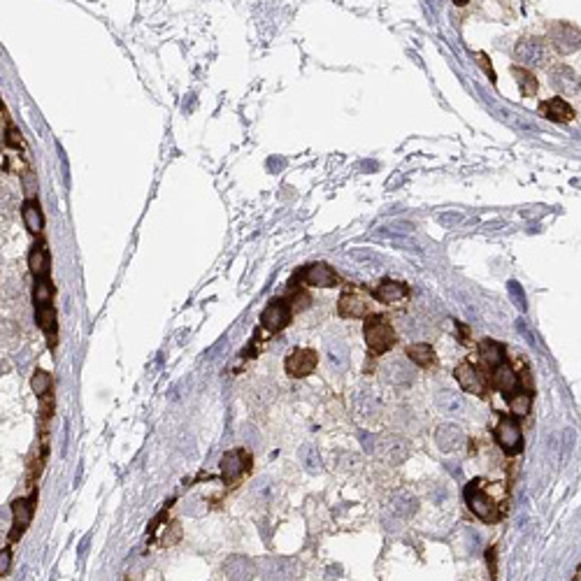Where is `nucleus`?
<instances>
[{"label":"nucleus","instance_id":"15","mask_svg":"<svg viewBox=\"0 0 581 581\" xmlns=\"http://www.w3.org/2000/svg\"><path fill=\"white\" fill-rule=\"evenodd\" d=\"M435 442L439 451H444V454H456L465 444V432L456 424H442L435 430Z\"/></svg>","mask_w":581,"mask_h":581},{"label":"nucleus","instance_id":"7","mask_svg":"<svg viewBox=\"0 0 581 581\" xmlns=\"http://www.w3.org/2000/svg\"><path fill=\"white\" fill-rule=\"evenodd\" d=\"M516 61L521 66H528V68H537V66H544L549 61V49L542 40L537 38H528V40H521L516 44Z\"/></svg>","mask_w":581,"mask_h":581},{"label":"nucleus","instance_id":"9","mask_svg":"<svg viewBox=\"0 0 581 581\" xmlns=\"http://www.w3.org/2000/svg\"><path fill=\"white\" fill-rule=\"evenodd\" d=\"M289 321H291V307H289V302L281 300V298H274L261 314V324L270 333L284 331V328L289 326Z\"/></svg>","mask_w":581,"mask_h":581},{"label":"nucleus","instance_id":"23","mask_svg":"<svg viewBox=\"0 0 581 581\" xmlns=\"http://www.w3.org/2000/svg\"><path fill=\"white\" fill-rule=\"evenodd\" d=\"M35 319H38V326L44 331V335L49 337V347L54 349V342H56V309H54V305H40V307H35Z\"/></svg>","mask_w":581,"mask_h":581},{"label":"nucleus","instance_id":"42","mask_svg":"<svg viewBox=\"0 0 581 581\" xmlns=\"http://www.w3.org/2000/svg\"><path fill=\"white\" fill-rule=\"evenodd\" d=\"M474 58H477V61H479V66L484 68L486 73H489L491 81H495V73H493V68H491V58L486 56V54H481V51H477V54H474Z\"/></svg>","mask_w":581,"mask_h":581},{"label":"nucleus","instance_id":"25","mask_svg":"<svg viewBox=\"0 0 581 581\" xmlns=\"http://www.w3.org/2000/svg\"><path fill=\"white\" fill-rule=\"evenodd\" d=\"M493 384H495V389L504 393V396H512L516 391V386H519V377H516V372L507 365V363H502L500 367L493 370Z\"/></svg>","mask_w":581,"mask_h":581},{"label":"nucleus","instance_id":"11","mask_svg":"<svg viewBox=\"0 0 581 581\" xmlns=\"http://www.w3.org/2000/svg\"><path fill=\"white\" fill-rule=\"evenodd\" d=\"M367 298L363 296L358 289H347L339 296V302H337V312L339 316L344 319H358V316H365L367 314Z\"/></svg>","mask_w":581,"mask_h":581},{"label":"nucleus","instance_id":"14","mask_svg":"<svg viewBox=\"0 0 581 581\" xmlns=\"http://www.w3.org/2000/svg\"><path fill=\"white\" fill-rule=\"evenodd\" d=\"M316 370V351L312 349H296L293 354L286 358V372L289 377H307Z\"/></svg>","mask_w":581,"mask_h":581},{"label":"nucleus","instance_id":"13","mask_svg":"<svg viewBox=\"0 0 581 581\" xmlns=\"http://www.w3.org/2000/svg\"><path fill=\"white\" fill-rule=\"evenodd\" d=\"M302 281L309 286H319V289H331L339 284V277L328 263H312L302 270Z\"/></svg>","mask_w":581,"mask_h":581},{"label":"nucleus","instance_id":"31","mask_svg":"<svg viewBox=\"0 0 581 581\" xmlns=\"http://www.w3.org/2000/svg\"><path fill=\"white\" fill-rule=\"evenodd\" d=\"M298 456H300V463L305 465V469H307V472L319 474L321 469H324V465H321L319 449H316L314 444H302L300 451H298Z\"/></svg>","mask_w":581,"mask_h":581},{"label":"nucleus","instance_id":"17","mask_svg":"<svg viewBox=\"0 0 581 581\" xmlns=\"http://www.w3.org/2000/svg\"><path fill=\"white\" fill-rule=\"evenodd\" d=\"M549 38L556 44V49L565 51V54L579 49V31L570 26V23H556V26H551Z\"/></svg>","mask_w":581,"mask_h":581},{"label":"nucleus","instance_id":"41","mask_svg":"<svg viewBox=\"0 0 581 581\" xmlns=\"http://www.w3.org/2000/svg\"><path fill=\"white\" fill-rule=\"evenodd\" d=\"M5 140H8V144H10V146H14V149H19V146H23V138H21V133L16 131V128L12 126V123H10V128H8V138H5Z\"/></svg>","mask_w":581,"mask_h":581},{"label":"nucleus","instance_id":"10","mask_svg":"<svg viewBox=\"0 0 581 581\" xmlns=\"http://www.w3.org/2000/svg\"><path fill=\"white\" fill-rule=\"evenodd\" d=\"M224 574L228 581H254L256 577V563L249 556L233 554L224 563Z\"/></svg>","mask_w":581,"mask_h":581},{"label":"nucleus","instance_id":"1","mask_svg":"<svg viewBox=\"0 0 581 581\" xmlns=\"http://www.w3.org/2000/svg\"><path fill=\"white\" fill-rule=\"evenodd\" d=\"M256 574L261 581H300L305 574V565L298 558L289 556H274L256 563Z\"/></svg>","mask_w":581,"mask_h":581},{"label":"nucleus","instance_id":"5","mask_svg":"<svg viewBox=\"0 0 581 581\" xmlns=\"http://www.w3.org/2000/svg\"><path fill=\"white\" fill-rule=\"evenodd\" d=\"M495 442L507 451V454H519L524 449V435L521 426L514 416H502L500 424L495 428Z\"/></svg>","mask_w":581,"mask_h":581},{"label":"nucleus","instance_id":"19","mask_svg":"<svg viewBox=\"0 0 581 581\" xmlns=\"http://www.w3.org/2000/svg\"><path fill=\"white\" fill-rule=\"evenodd\" d=\"M349 347L339 337H328L326 339V361L335 372H344L349 367Z\"/></svg>","mask_w":581,"mask_h":581},{"label":"nucleus","instance_id":"21","mask_svg":"<svg viewBox=\"0 0 581 581\" xmlns=\"http://www.w3.org/2000/svg\"><path fill=\"white\" fill-rule=\"evenodd\" d=\"M435 402H437L439 412L447 414V416H463V414H465V409H467L465 398H463L461 393L449 391V389L439 391L435 396Z\"/></svg>","mask_w":581,"mask_h":581},{"label":"nucleus","instance_id":"6","mask_svg":"<svg viewBox=\"0 0 581 581\" xmlns=\"http://www.w3.org/2000/svg\"><path fill=\"white\" fill-rule=\"evenodd\" d=\"M381 377L393 386H409L416 379V370L404 356H398L381 365Z\"/></svg>","mask_w":581,"mask_h":581},{"label":"nucleus","instance_id":"16","mask_svg":"<svg viewBox=\"0 0 581 581\" xmlns=\"http://www.w3.org/2000/svg\"><path fill=\"white\" fill-rule=\"evenodd\" d=\"M456 379H459V384L467 393L479 396V398H486V381L472 363H461V365L456 367Z\"/></svg>","mask_w":581,"mask_h":581},{"label":"nucleus","instance_id":"40","mask_svg":"<svg viewBox=\"0 0 581 581\" xmlns=\"http://www.w3.org/2000/svg\"><path fill=\"white\" fill-rule=\"evenodd\" d=\"M351 258H356V261H361V263H379V256L377 254H372V251H367V249H356V251H351Z\"/></svg>","mask_w":581,"mask_h":581},{"label":"nucleus","instance_id":"36","mask_svg":"<svg viewBox=\"0 0 581 581\" xmlns=\"http://www.w3.org/2000/svg\"><path fill=\"white\" fill-rule=\"evenodd\" d=\"M530 396L526 393H519V396H509V407H512L514 416H526L530 412Z\"/></svg>","mask_w":581,"mask_h":581},{"label":"nucleus","instance_id":"39","mask_svg":"<svg viewBox=\"0 0 581 581\" xmlns=\"http://www.w3.org/2000/svg\"><path fill=\"white\" fill-rule=\"evenodd\" d=\"M12 570V547L0 549V577H5Z\"/></svg>","mask_w":581,"mask_h":581},{"label":"nucleus","instance_id":"28","mask_svg":"<svg viewBox=\"0 0 581 581\" xmlns=\"http://www.w3.org/2000/svg\"><path fill=\"white\" fill-rule=\"evenodd\" d=\"M28 266H31V272L35 277H47L49 274V251H47L44 244L33 246L31 254H28Z\"/></svg>","mask_w":581,"mask_h":581},{"label":"nucleus","instance_id":"18","mask_svg":"<svg viewBox=\"0 0 581 581\" xmlns=\"http://www.w3.org/2000/svg\"><path fill=\"white\" fill-rule=\"evenodd\" d=\"M416 509H419V500L407 491L396 493L389 500V514L396 521H409L416 514Z\"/></svg>","mask_w":581,"mask_h":581},{"label":"nucleus","instance_id":"44","mask_svg":"<svg viewBox=\"0 0 581 581\" xmlns=\"http://www.w3.org/2000/svg\"><path fill=\"white\" fill-rule=\"evenodd\" d=\"M3 372H5V363L0 361V374H3Z\"/></svg>","mask_w":581,"mask_h":581},{"label":"nucleus","instance_id":"34","mask_svg":"<svg viewBox=\"0 0 581 581\" xmlns=\"http://www.w3.org/2000/svg\"><path fill=\"white\" fill-rule=\"evenodd\" d=\"M400 328H402V333L407 337H412V339H421V337H426L428 335V324L426 321H421V319H402L400 321Z\"/></svg>","mask_w":581,"mask_h":581},{"label":"nucleus","instance_id":"37","mask_svg":"<svg viewBox=\"0 0 581 581\" xmlns=\"http://www.w3.org/2000/svg\"><path fill=\"white\" fill-rule=\"evenodd\" d=\"M254 495H256V500L258 502H270L272 500V495H274V484L270 479H261V481H256L254 484Z\"/></svg>","mask_w":581,"mask_h":581},{"label":"nucleus","instance_id":"30","mask_svg":"<svg viewBox=\"0 0 581 581\" xmlns=\"http://www.w3.org/2000/svg\"><path fill=\"white\" fill-rule=\"evenodd\" d=\"M21 216H23V224L31 233H40L44 226V219H42V212H40V205L35 201H26L21 205Z\"/></svg>","mask_w":581,"mask_h":581},{"label":"nucleus","instance_id":"38","mask_svg":"<svg viewBox=\"0 0 581 581\" xmlns=\"http://www.w3.org/2000/svg\"><path fill=\"white\" fill-rule=\"evenodd\" d=\"M507 291H509V296H512V300H514V305L516 307L521 309V312H526V293H524V289H521V284L519 281H507Z\"/></svg>","mask_w":581,"mask_h":581},{"label":"nucleus","instance_id":"22","mask_svg":"<svg viewBox=\"0 0 581 581\" xmlns=\"http://www.w3.org/2000/svg\"><path fill=\"white\" fill-rule=\"evenodd\" d=\"M539 112L547 116V119L560 121V123H567L574 119V109L563 101V98H551V101L539 103Z\"/></svg>","mask_w":581,"mask_h":581},{"label":"nucleus","instance_id":"26","mask_svg":"<svg viewBox=\"0 0 581 581\" xmlns=\"http://www.w3.org/2000/svg\"><path fill=\"white\" fill-rule=\"evenodd\" d=\"M407 356H409V361L416 363V365H421V367H432V365L437 363L435 349H432L428 342L409 344V347H407Z\"/></svg>","mask_w":581,"mask_h":581},{"label":"nucleus","instance_id":"24","mask_svg":"<svg viewBox=\"0 0 581 581\" xmlns=\"http://www.w3.org/2000/svg\"><path fill=\"white\" fill-rule=\"evenodd\" d=\"M374 298L384 305L398 302V300H402V298H407V286H404L402 281L386 279V281H381L377 289H374Z\"/></svg>","mask_w":581,"mask_h":581},{"label":"nucleus","instance_id":"8","mask_svg":"<svg viewBox=\"0 0 581 581\" xmlns=\"http://www.w3.org/2000/svg\"><path fill=\"white\" fill-rule=\"evenodd\" d=\"M474 484H477V481H472V484L465 486V498L469 502V509H472L481 521H486V524H495V521H500V512H498L495 502H493L489 495H484L481 491L474 489Z\"/></svg>","mask_w":581,"mask_h":581},{"label":"nucleus","instance_id":"2","mask_svg":"<svg viewBox=\"0 0 581 581\" xmlns=\"http://www.w3.org/2000/svg\"><path fill=\"white\" fill-rule=\"evenodd\" d=\"M363 333H365L367 347L372 349L374 354H386V351L396 344V331H393V326L389 324L386 316H377V314L367 316Z\"/></svg>","mask_w":581,"mask_h":581},{"label":"nucleus","instance_id":"20","mask_svg":"<svg viewBox=\"0 0 581 581\" xmlns=\"http://www.w3.org/2000/svg\"><path fill=\"white\" fill-rule=\"evenodd\" d=\"M551 84H554L563 96H577L579 93V79H577V75H574V70L567 66H558L551 70Z\"/></svg>","mask_w":581,"mask_h":581},{"label":"nucleus","instance_id":"45","mask_svg":"<svg viewBox=\"0 0 581 581\" xmlns=\"http://www.w3.org/2000/svg\"><path fill=\"white\" fill-rule=\"evenodd\" d=\"M0 107H3V105H0Z\"/></svg>","mask_w":581,"mask_h":581},{"label":"nucleus","instance_id":"4","mask_svg":"<svg viewBox=\"0 0 581 581\" xmlns=\"http://www.w3.org/2000/svg\"><path fill=\"white\" fill-rule=\"evenodd\" d=\"M372 451L384 463H389V465H398V463H402L409 456V444L404 442L402 437L391 435V432H384V435L374 437Z\"/></svg>","mask_w":581,"mask_h":581},{"label":"nucleus","instance_id":"43","mask_svg":"<svg viewBox=\"0 0 581 581\" xmlns=\"http://www.w3.org/2000/svg\"><path fill=\"white\" fill-rule=\"evenodd\" d=\"M361 442L365 444V449H367V451H372V447H374V437L370 439V435H365V432H361Z\"/></svg>","mask_w":581,"mask_h":581},{"label":"nucleus","instance_id":"27","mask_svg":"<svg viewBox=\"0 0 581 581\" xmlns=\"http://www.w3.org/2000/svg\"><path fill=\"white\" fill-rule=\"evenodd\" d=\"M479 351H481V361H484L486 367L495 370L504 363V347L502 344H498L495 339H484Z\"/></svg>","mask_w":581,"mask_h":581},{"label":"nucleus","instance_id":"29","mask_svg":"<svg viewBox=\"0 0 581 581\" xmlns=\"http://www.w3.org/2000/svg\"><path fill=\"white\" fill-rule=\"evenodd\" d=\"M354 409L358 412V416H363V419H374L381 407H379V400L374 393H356Z\"/></svg>","mask_w":581,"mask_h":581},{"label":"nucleus","instance_id":"12","mask_svg":"<svg viewBox=\"0 0 581 581\" xmlns=\"http://www.w3.org/2000/svg\"><path fill=\"white\" fill-rule=\"evenodd\" d=\"M249 465H251L249 456H246L242 449H233V451H228V454L219 463L221 477H224L226 484H233V481L237 477H242V472L249 469Z\"/></svg>","mask_w":581,"mask_h":581},{"label":"nucleus","instance_id":"32","mask_svg":"<svg viewBox=\"0 0 581 581\" xmlns=\"http://www.w3.org/2000/svg\"><path fill=\"white\" fill-rule=\"evenodd\" d=\"M33 298H35V307H40V305H51V300H54V286H51L49 277H38L35 289H33Z\"/></svg>","mask_w":581,"mask_h":581},{"label":"nucleus","instance_id":"3","mask_svg":"<svg viewBox=\"0 0 581 581\" xmlns=\"http://www.w3.org/2000/svg\"><path fill=\"white\" fill-rule=\"evenodd\" d=\"M35 504H38V493H31L28 498H19V500L12 502V528H10V544L19 542L26 532L28 524H31L33 514H35Z\"/></svg>","mask_w":581,"mask_h":581},{"label":"nucleus","instance_id":"35","mask_svg":"<svg viewBox=\"0 0 581 581\" xmlns=\"http://www.w3.org/2000/svg\"><path fill=\"white\" fill-rule=\"evenodd\" d=\"M31 386H33V391L38 393V398L49 396V391H51V374L44 372V370H35L33 377H31Z\"/></svg>","mask_w":581,"mask_h":581},{"label":"nucleus","instance_id":"33","mask_svg":"<svg viewBox=\"0 0 581 581\" xmlns=\"http://www.w3.org/2000/svg\"><path fill=\"white\" fill-rule=\"evenodd\" d=\"M512 75L516 77V81H519V86H521V93H524V96H528V98H532L537 93V79L532 77L530 73H528V70H524V68H512Z\"/></svg>","mask_w":581,"mask_h":581}]
</instances>
